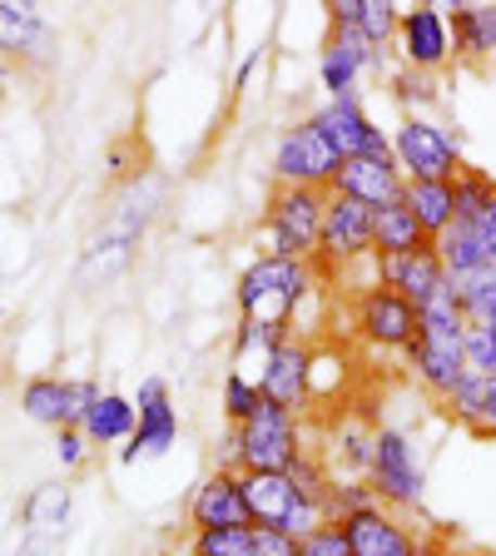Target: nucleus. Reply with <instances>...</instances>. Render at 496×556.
<instances>
[{"label":"nucleus","instance_id":"obj_20","mask_svg":"<svg viewBox=\"0 0 496 556\" xmlns=\"http://www.w3.org/2000/svg\"><path fill=\"white\" fill-rule=\"evenodd\" d=\"M21 413L40 428H80V403H75V378L35 372L21 382Z\"/></svg>","mask_w":496,"mask_h":556},{"label":"nucleus","instance_id":"obj_21","mask_svg":"<svg viewBox=\"0 0 496 556\" xmlns=\"http://www.w3.org/2000/svg\"><path fill=\"white\" fill-rule=\"evenodd\" d=\"M69 502H75V492H69V482H40L25 497V542H30V552H55V542L65 536L69 527Z\"/></svg>","mask_w":496,"mask_h":556},{"label":"nucleus","instance_id":"obj_23","mask_svg":"<svg viewBox=\"0 0 496 556\" xmlns=\"http://www.w3.org/2000/svg\"><path fill=\"white\" fill-rule=\"evenodd\" d=\"M55 46V30L35 5H15L0 0V55L11 60H46Z\"/></svg>","mask_w":496,"mask_h":556},{"label":"nucleus","instance_id":"obj_18","mask_svg":"<svg viewBox=\"0 0 496 556\" xmlns=\"http://www.w3.org/2000/svg\"><path fill=\"white\" fill-rule=\"evenodd\" d=\"M333 194L358 199V204H368L372 214H378V208H387V204H403L407 179H403V169H397V160H347L333 179Z\"/></svg>","mask_w":496,"mask_h":556},{"label":"nucleus","instance_id":"obj_24","mask_svg":"<svg viewBox=\"0 0 496 556\" xmlns=\"http://www.w3.org/2000/svg\"><path fill=\"white\" fill-rule=\"evenodd\" d=\"M135 422H139V413H135V397H125V393H100V403L85 413V422H80V432L90 438V447H125L129 438H135Z\"/></svg>","mask_w":496,"mask_h":556},{"label":"nucleus","instance_id":"obj_7","mask_svg":"<svg viewBox=\"0 0 496 556\" xmlns=\"http://www.w3.org/2000/svg\"><path fill=\"white\" fill-rule=\"evenodd\" d=\"M338 169H343V154L328 144V135L313 119H298L278 135L274 144V185H293V189H333Z\"/></svg>","mask_w":496,"mask_h":556},{"label":"nucleus","instance_id":"obj_31","mask_svg":"<svg viewBox=\"0 0 496 556\" xmlns=\"http://www.w3.org/2000/svg\"><path fill=\"white\" fill-rule=\"evenodd\" d=\"M258 407H264V388H258L254 378L229 372V378H224V417H229V428H243Z\"/></svg>","mask_w":496,"mask_h":556},{"label":"nucleus","instance_id":"obj_35","mask_svg":"<svg viewBox=\"0 0 496 556\" xmlns=\"http://www.w3.org/2000/svg\"><path fill=\"white\" fill-rule=\"evenodd\" d=\"M55 457L65 472H80L85 463H90V438H85L80 428H60L55 432Z\"/></svg>","mask_w":496,"mask_h":556},{"label":"nucleus","instance_id":"obj_38","mask_svg":"<svg viewBox=\"0 0 496 556\" xmlns=\"http://www.w3.org/2000/svg\"><path fill=\"white\" fill-rule=\"evenodd\" d=\"M472 438H496V378H486L482 388V422H476Z\"/></svg>","mask_w":496,"mask_h":556},{"label":"nucleus","instance_id":"obj_5","mask_svg":"<svg viewBox=\"0 0 496 556\" xmlns=\"http://www.w3.org/2000/svg\"><path fill=\"white\" fill-rule=\"evenodd\" d=\"M393 160L403 169L407 185L422 179H457L467 169L462 139L452 135L447 125H437L432 115H403L393 129Z\"/></svg>","mask_w":496,"mask_h":556},{"label":"nucleus","instance_id":"obj_9","mask_svg":"<svg viewBox=\"0 0 496 556\" xmlns=\"http://www.w3.org/2000/svg\"><path fill=\"white\" fill-rule=\"evenodd\" d=\"M308 119L328 135V144L343 154V164L347 160H393V135L382 125H372V115L363 110L358 94H347V100H323Z\"/></svg>","mask_w":496,"mask_h":556},{"label":"nucleus","instance_id":"obj_37","mask_svg":"<svg viewBox=\"0 0 496 556\" xmlns=\"http://www.w3.org/2000/svg\"><path fill=\"white\" fill-rule=\"evenodd\" d=\"M254 556H298V542L283 532H268V527H254Z\"/></svg>","mask_w":496,"mask_h":556},{"label":"nucleus","instance_id":"obj_33","mask_svg":"<svg viewBox=\"0 0 496 556\" xmlns=\"http://www.w3.org/2000/svg\"><path fill=\"white\" fill-rule=\"evenodd\" d=\"M467 368L496 378V324H467Z\"/></svg>","mask_w":496,"mask_h":556},{"label":"nucleus","instance_id":"obj_29","mask_svg":"<svg viewBox=\"0 0 496 556\" xmlns=\"http://www.w3.org/2000/svg\"><path fill=\"white\" fill-rule=\"evenodd\" d=\"M189 556H254V527H224V532H194Z\"/></svg>","mask_w":496,"mask_h":556},{"label":"nucleus","instance_id":"obj_41","mask_svg":"<svg viewBox=\"0 0 496 556\" xmlns=\"http://www.w3.org/2000/svg\"><path fill=\"white\" fill-rule=\"evenodd\" d=\"M486 324H496V308H492V318H486Z\"/></svg>","mask_w":496,"mask_h":556},{"label":"nucleus","instance_id":"obj_8","mask_svg":"<svg viewBox=\"0 0 496 556\" xmlns=\"http://www.w3.org/2000/svg\"><path fill=\"white\" fill-rule=\"evenodd\" d=\"M378 254L372 243V208L358 204L347 194H333L328 189V214H323V239H318V254H313V278L318 274H338L347 264H363Z\"/></svg>","mask_w":496,"mask_h":556},{"label":"nucleus","instance_id":"obj_40","mask_svg":"<svg viewBox=\"0 0 496 556\" xmlns=\"http://www.w3.org/2000/svg\"><path fill=\"white\" fill-rule=\"evenodd\" d=\"M30 556H60V552H30Z\"/></svg>","mask_w":496,"mask_h":556},{"label":"nucleus","instance_id":"obj_39","mask_svg":"<svg viewBox=\"0 0 496 556\" xmlns=\"http://www.w3.org/2000/svg\"><path fill=\"white\" fill-rule=\"evenodd\" d=\"M422 556H457V552H452L442 536H422Z\"/></svg>","mask_w":496,"mask_h":556},{"label":"nucleus","instance_id":"obj_1","mask_svg":"<svg viewBox=\"0 0 496 556\" xmlns=\"http://www.w3.org/2000/svg\"><path fill=\"white\" fill-rule=\"evenodd\" d=\"M407 368L422 382L428 397H447L457 382L467 378V313L457 308L452 289H442L437 299L422 308V324H417V338L407 348Z\"/></svg>","mask_w":496,"mask_h":556},{"label":"nucleus","instance_id":"obj_22","mask_svg":"<svg viewBox=\"0 0 496 556\" xmlns=\"http://www.w3.org/2000/svg\"><path fill=\"white\" fill-rule=\"evenodd\" d=\"M452 55L462 65H492L496 60V5L476 0V5H452Z\"/></svg>","mask_w":496,"mask_h":556},{"label":"nucleus","instance_id":"obj_10","mask_svg":"<svg viewBox=\"0 0 496 556\" xmlns=\"http://www.w3.org/2000/svg\"><path fill=\"white\" fill-rule=\"evenodd\" d=\"M417 324H422V313L403 293L382 289V283H368L353 299V328H358V338L368 348H397V353H407L417 338Z\"/></svg>","mask_w":496,"mask_h":556},{"label":"nucleus","instance_id":"obj_25","mask_svg":"<svg viewBox=\"0 0 496 556\" xmlns=\"http://www.w3.org/2000/svg\"><path fill=\"white\" fill-rule=\"evenodd\" d=\"M403 204L417 214V224H422L428 239H442V233L452 229V219H457V189H452V179H422V185H407Z\"/></svg>","mask_w":496,"mask_h":556},{"label":"nucleus","instance_id":"obj_28","mask_svg":"<svg viewBox=\"0 0 496 556\" xmlns=\"http://www.w3.org/2000/svg\"><path fill=\"white\" fill-rule=\"evenodd\" d=\"M482 388H486L482 372H467V378L457 382L447 397H442V413H447L457 428L476 432V422H482Z\"/></svg>","mask_w":496,"mask_h":556},{"label":"nucleus","instance_id":"obj_26","mask_svg":"<svg viewBox=\"0 0 496 556\" xmlns=\"http://www.w3.org/2000/svg\"><path fill=\"white\" fill-rule=\"evenodd\" d=\"M372 243H378V254H412L422 243H432L417 224V214L407 204H387L372 214Z\"/></svg>","mask_w":496,"mask_h":556},{"label":"nucleus","instance_id":"obj_30","mask_svg":"<svg viewBox=\"0 0 496 556\" xmlns=\"http://www.w3.org/2000/svg\"><path fill=\"white\" fill-rule=\"evenodd\" d=\"M368 507H378V492L368 486V477H343V482H328V517L333 521H343V517H353V511H368Z\"/></svg>","mask_w":496,"mask_h":556},{"label":"nucleus","instance_id":"obj_34","mask_svg":"<svg viewBox=\"0 0 496 556\" xmlns=\"http://www.w3.org/2000/svg\"><path fill=\"white\" fill-rule=\"evenodd\" d=\"M393 94L403 104H417V110H407V115H422V104L437 100V80H432V75H417V70H397V75H393Z\"/></svg>","mask_w":496,"mask_h":556},{"label":"nucleus","instance_id":"obj_13","mask_svg":"<svg viewBox=\"0 0 496 556\" xmlns=\"http://www.w3.org/2000/svg\"><path fill=\"white\" fill-rule=\"evenodd\" d=\"M397 60L403 70H417V75H437L452 60V25L442 5H412L403 11V25H397Z\"/></svg>","mask_w":496,"mask_h":556},{"label":"nucleus","instance_id":"obj_6","mask_svg":"<svg viewBox=\"0 0 496 556\" xmlns=\"http://www.w3.org/2000/svg\"><path fill=\"white\" fill-rule=\"evenodd\" d=\"M368 486L387 511H412L422 507L428 492V472L417 457L412 438L403 428H372V463H368Z\"/></svg>","mask_w":496,"mask_h":556},{"label":"nucleus","instance_id":"obj_12","mask_svg":"<svg viewBox=\"0 0 496 556\" xmlns=\"http://www.w3.org/2000/svg\"><path fill=\"white\" fill-rule=\"evenodd\" d=\"M372 283L403 293L417 313L447 289V268L437 258V243H422L412 254H372Z\"/></svg>","mask_w":496,"mask_h":556},{"label":"nucleus","instance_id":"obj_17","mask_svg":"<svg viewBox=\"0 0 496 556\" xmlns=\"http://www.w3.org/2000/svg\"><path fill=\"white\" fill-rule=\"evenodd\" d=\"M378 65V50L363 46L353 30H328L323 50H318V85L328 90V100H347L358 94V80Z\"/></svg>","mask_w":496,"mask_h":556},{"label":"nucleus","instance_id":"obj_16","mask_svg":"<svg viewBox=\"0 0 496 556\" xmlns=\"http://www.w3.org/2000/svg\"><path fill=\"white\" fill-rule=\"evenodd\" d=\"M189 532H224V527H254L249 521V507H243V492H239V472H224V467H214V472L204 477V482L189 492Z\"/></svg>","mask_w":496,"mask_h":556},{"label":"nucleus","instance_id":"obj_14","mask_svg":"<svg viewBox=\"0 0 496 556\" xmlns=\"http://www.w3.org/2000/svg\"><path fill=\"white\" fill-rule=\"evenodd\" d=\"M313 368H318V348L303 343V338H289L283 348H274V358H268L264 372H258L264 403L303 413V407L313 403Z\"/></svg>","mask_w":496,"mask_h":556},{"label":"nucleus","instance_id":"obj_27","mask_svg":"<svg viewBox=\"0 0 496 556\" xmlns=\"http://www.w3.org/2000/svg\"><path fill=\"white\" fill-rule=\"evenodd\" d=\"M447 289L457 308L467 313V324H486L496 308V258L482 268H467V274H447Z\"/></svg>","mask_w":496,"mask_h":556},{"label":"nucleus","instance_id":"obj_3","mask_svg":"<svg viewBox=\"0 0 496 556\" xmlns=\"http://www.w3.org/2000/svg\"><path fill=\"white\" fill-rule=\"evenodd\" d=\"M303 432H298V413L289 407L264 403L243 428L224 432V472H289L303 457Z\"/></svg>","mask_w":496,"mask_h":556},{"label":"nucleus","instance_id":"obj_11","mask_svg":"<svg viewBox=\"0 0 496 556\" xmlns=\"http://www.w3.org/2000/svg\"><path fill=\"white\" fill-rule=\"evenodd\" d=\"M135 438L119 447V463L135 467L144 463V457H164V452H174V442H179V407L169 403V382L164 378H144L135 393Z\"/></svg>","mask_w":496,"mask_h":556},{"label":"nucleus","instance_id":"obj_15","mask_svg":"<svg viewBox=\"0 0 496 556\" xmlns=\"http://www.w3.org/2000/svg\"><path fill=\"white\" fill-rule=\"evenodd\" d=\"M343 532H347V546L353 556H422V532H412L397 511L378 507L368 511H353L343 517Z\"/></svg>","mask_w":496,"mask_h":556},{"label":"nucleus","instance_id":"obj_32","mask_svg":"<svg viewBox=\"0 0 496 556\" xmlns=\"http://www.w3.org/2000/svg\"><path fill=\"white\" fill-rule=\"evenodd\" d=\"M298 556H353V546H347V532L343 521H318L308 536H298Z\"/></svg>","mask_w":496,"mask_h":556},{"label":"nucleus","instance_id":"obj_4","mask_svg":"<svg viewBox=\"0 0 496 556\" xmlns=\"http://www.w3.org/2000/svg\"><path fill=\"white\" fill-rule=\"evenodd\" d=\"M323 214H328V189L274 185V189H268V204H264L268 254L308 258V264H313L318 239H323Z\"/></svg>","mask_w":496,"mask_h":556},{"label":"nucleus","instance_id":"obj_2","mask_svg":"<svg viewBox=\"0 0 496 556\" xmlns=\"http://www.w3.org/2000/svg\"><path fill=\"white\" fill-rule=\"evenodd\" d=\"M313 278L308 258H283V254H258L254 264L239 274L233 283V308L249 324H274V328H293L298 303L308 299Z\"/></svg>","mask_w":496,"mask_h":556},{"label":"nucleus","instance_id":"obj_19","mask_svg":"<svg viewBox=\"0 0 496 556\" xmlns=\"http://www.w3.org/2000/svg\"><path fill=\"white\" fill-rule=\"evenodd\" d=\"M397 25H403V5L393 0H333L328 5V30H353L372 50L397 46Z\"/></svg>","mask_w":496,"mask_h":556},{"label":"nucleus","instance_id":"obj_36","mask_svg":"<svg viewBox=\"0 0 496 556\" xmlns=\"http://www.w3.org/2000/svg\"><path fill=\"white\" fill-rule=\"evenodd\" d=\"M462 224H472V229H476V239L486 243V254L496 258V189H492V194H486V204L476 208L472 219H462Z\"/></svg>","mask_w":496,"mask_h":556}]
</instances>
